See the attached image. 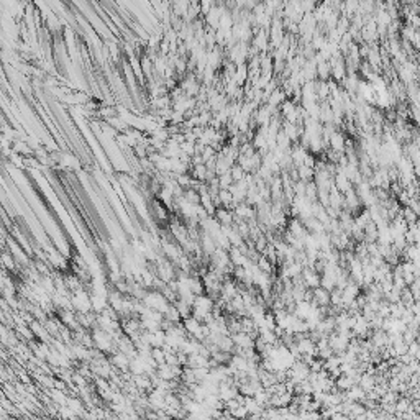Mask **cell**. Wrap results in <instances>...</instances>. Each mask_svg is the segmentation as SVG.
<instances>
[{"label": "cell", "instance_id": "cell-1", "mask_svg": "<svg viewBox=\"0 0 420 420\" xmlns=\"http://www.w3.org/2000/svg\"><path fill=\"white\" fill-rule=\"evenodd\" d=\"M302 282L307 289H315L320 286V273H317L314 268H309V266H304L302 269Z\"/></svg>", "mask_w": 420, "mask_h": 420}, {"label": "cell", "instance_id": "cell-2", "mask_svg": "<svg viewBox=\"0 0 420 420\" xmlns=\"http://www.w3.org/2000/svg\"><path fill=\"white\" fill-rule=\"evenodd\" d=\"M232 340L235 343V348H253L255 346V338L251 333H245V332H237V333H232Z\"/></svg>", "mask_w": 420, "mask_h": 420}, {"label": "cell", "instance_id": "cell-3", "mask_svg": "<svg viewBox=\"0 0 420 420\" xmlns=\"http://www.w3.org/2000/svg\"><path fill=\"white\" fill-rule=\"evenodd\" d=\"M214 217L220 225H233V220H235L233 210L228 209V207H222V205L215 209Z\"/></svg>", "mask_w": 420, "mask_h": 420}, {"label": "cell", "instance_id": "cell-4", "mask_svg": "<svg viewBox=\"0 0 420 420\" xmlns=\"http://www.w3.org/2000/svg\"><path fill=\"white\" fill-rule=\"evenodd\" d=\"M312 302H315L319 307H328L330 305V291L323 289L322 286L312 289Z\"/></svg>", "mask_w": 420, "mask_h": 420}, {"label": "cell", "instance_id": "cell-5", "mask_svg": "<svg viewBox=\"0 0 420 420\" xmlns=\"http://www.w3.org/2000/svg\"><path fill=\"white\" fill-rule=\"evenodd\" d=\"M255 264L258 266L260 271H263V273H266V274H274V269H276V266H274V264L271 263V261L266 258V256H263V255H260V258L256 260Z\"/></svg>", "mask_w": 420, "mask_h": 420}, {"label": "cell", "instance_id": "cell-6", "mask_svg": "<svg viewBox=\"0 0 420 420\" xmlns=\"http://www.w3.org/2000/svg\"><path fill=\"white\" fill-rule=\"evenodd\" d=\"M268 238H266V235L264 233H261L258 238H256L255 240V250L258 251V253H263L264 250H266V246H268Z\"/></svg>", "mask_w": 420, "mask_h": 420}]
</instances>
